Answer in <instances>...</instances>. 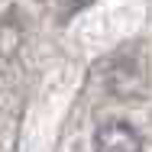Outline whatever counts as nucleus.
<instances>
[{
    "instance_id": "nucleus-1",
    "label": "nucleus",
    "mask_w": 152,
    "mask_h": 152,
    "mask_svg": "<svg viewBox=\"0 0 152 152\" xmlns=\"http://www.w3.org/2000/svg\"><path fill=\"white\" fill-rule=\"evenodd\" d=\"M94 152H142V136L123 120L100 123L94 133Z\"/></svg>"
},
{
    "instance_id": "nucleus-2",
    "label": "nucleus",
    "mask_w": 152,
    "mask_h": 152,
    "mask_svg": "<svg viewBox=\"0 0 152 152\" xmlns=\"http://www.w3.org/2000/svg\"><path fill=\"white\" fill-rule=\"evenodd\" d=\"M88 3H91V0H68V10H65V20H68V16H71L75 10H81V7H88Z\"/></svg>"
}]
</instances>
